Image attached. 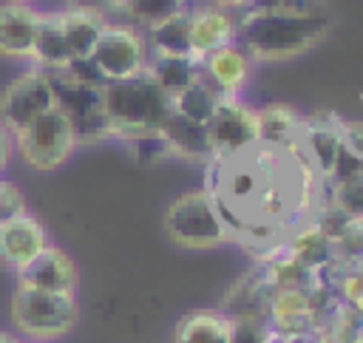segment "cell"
<instances>
[{
  "label": "cell",
  "instance_id": "cell-1",
  "mask_svg": "<svg viewBox=\"0 0 363 343\" xmlns=\"http://www.w3.org/2000/svg\"><path fill=\"white\" fill-rule=\"evenodd\" d=\"M332 31V17L320 14H278L241 9L235 14V43L264 62H284L318 48Z\"/></svg>",
  "mask_w": 363,
  "mask_h": 343
},
{
  "label": "cell",
  "instance_id": "cell-2",
  "mask_svg": "<svg viewBox=\"0 0 363 343\" xmlns=\"http://www.w3.org/2000/svg\"><path fill=\"white\" fill-rule=\"evenodd\" d=\"M102 108L111 125V136L133 142L142 136H153L164 128L173 113V99L145 71L122 82H105Z\"/></svg>",
  "mask_w": 363,
  "mask_h": 343
},
{
  "label": "cell",
  "instance_id": "cell-3",
  "mask_svg": "<svg viewBox=\"0 0 363 343\" xmlns=\"http://www.w3.org/2000/svg\"><path fill=\"white\" fill-rule=\"evenodd\" d=\"M162 230L182 249H216L233 241L221 207L207 187L179 193L162 213Z\"/></svg>",
  "mask_w": 363,
  "mask_h": 343
},
{
  "label": "cell",
  "instance_id": "cell-4",
  "mask_svg": "<svg viewBox=\"0 0 363 343\" xmlns=\"http://www.w3.org/2000/svg\"><path fill=\"white\" fill-rule=\"evenodd\" d=\"M79 320L74 292H43L17 286L11 295V323L26 340L54 343L65 337Z\"/></svg>",
  "mask_w": 363,
  "mask_h": 343
},
{
  "label": "cell",
  "instance_id": "cell-5",
  "mask_svg": "<svg viewBox=\"0 0 363 343\" xmlns=\"http://www.w3.org/2000/svg\"><path fill=\"white\" fill-rule=\"evenodd\" d=\"M45 74L54 88V105L71 122L77 145H96V142L113 139L105 108H102V85L79 79L68 68L45 71Z\"/></svg>",
  "mask_w": 363,
  "mask_h": 343
},
{
  "label": "cell",
  "instance_id": "cell-6",
  "mask_svg": "<svg viewBox=\"0 0 363 343\" xmlns=\"http://www.w3.org/2000/svg\"><path fill=\"white\" fill-rule=\"evenodd\" d=\"M14 147L28 167L48 173V170L62 167L74 156L77 136H74L71 122L62 116V111L51 108L43 116H37L28 128L14 133Z\"/></svg>",
  "mask_w": 363,
  "mask_h": 343
},
{
  "label": "cell",
  "instance_id": "cell-7",
  "mask_svg": "<svg viewBox=\"0 0 363 343\" xmlns=\"http://www.w3.org/2000/svg\"><path fill=\"white\" fill-rule=\"evenodd\" d=\"M88 60L105 82H122L145 74L150 51L139 28L122 26V23H105Z\"/></svg>",
  "mask_w": 363,
  "mask_h": 343
},
{
  "label": "cell",
  "instance_id": "cell-8",
  "mask_svg": "<svg viewBox=\"0 0 363 343\" xmlns=\"http://www.w3.org/2000/svg\"><path fill=\"white\" fill-rule=\"evenodd\" d=\"M204 128H207V139L213 147V162L235 159L258 147L255 108L247 105L241 96H224Z\"/></svg>",
  "mask_w": 363,
  "mask_h": 343
},
{
  "label": "cell",
  "instance_id": "cell-9",
  "mask_svg": "<svg viewBox=\"0 0 363 343\" xmlns=\"http://www.w3.org/2000/svg\"><path fill=\"white\" fill-rule=\"evenodd\" d=\"M51 108H57V105H54V88H51L48 74L40 68H28L3 88L0 125L14 136Z\"/></svg>",
  "mask_w": 363,
  "mask_h": 343
},
{
  "label": "cell",
  "instance_id": "cell-10",
  "mask_svg": "<svg viewBox=\"0 0 363 343\" xmlns=\"http://www.w3.org/2000/svg\"><path fill=\"white\" fill-rule=\"evenodd\" d=\"M337 125H340V119L329 111L303 116L298 145H295V147H301V153L306 156L312 170L326 181H332L343 164V145H340Z\"/></svg>",
  "mask_w": 363,
  "mask_h": 343
},
{
  "label": "cell",
  "instance_id": "cell-11",
  "mask_svg": "<svg viewBox=\"0 0 363 343\" xmlns=\"http://www.w3.org/2000/svg\"><path fill=\"white\" fill-rule=\"evenodd\" d=\"M14 275H17V286L43 289V292H74L77 295V283H79L74 258L57 244H48L37 258H31Z\"/></svg>",
  "mask_w": 363,
  "mask_h": 343
},
{
  "label": "cell",
  "instance_id": "cell-12",
  "mask_svg": "<svg viewBox=\"0 0 363 343\" xmlns=\"http://www.w3.org/2000/svg\"><path fill=\"white\" fill-rule=\"evenodd\" d=\"M235 43V11L218 9L207 0L190 6V57L201 62L207 54Z\"/></svg>",
  "mask_w": 363,
  "mask_h": 343
},
{
  "label": "cell",
  "instance_id": "cell-13",
  "mask_svg": "<svg viewBox=\"0 0 363 343\" xmlns=\"http://www.w3.org/2000/svg\"><path fill=\"white\" fill-rule=\"evenodd\" d=\"M48 244V230L28 213L0 224V264L11 272H20Z\"/></svg>",
  "mask_w": 363,
  "mask_h": 343
},
{
  "label": "cell",
  "instance_id": "cell-14",
  "mask_svg": "<svg viewBox=\"0 0 363 343\" xmlns=\"http://www.w3.org/2000/svg\"><path fill=\"white\" fill-rule=\"evenodd\" d=\"M199 65H201V77L221 96H241V91L247 88L250 74H252V57L238 43H230V45L207 54Z\"/></svg>",
  "mask_w": 363,
  "mask_h": 343
},
{
  "label": "cell",
  "instance_id": "cell-15",
  "mask_svg": "<svg viewBox=\"0 0 363 343\" xmlns=\"http://www.w3.org/2000/svg\"><path fill=\"white\" fill-rule=\"evenodd\" d=\"M40 28V11L20 3H0V54L9 60H31Z\"/></svg>",
  "mask_w": 363,
  "mask_h": 343
},
{
  "label": "cell",
  "instance_id": "cell-16",
  "mask_svg": "<svg viewBox=\"0 0 363 343\" xmlns=\"http://www.w3.org/2000/svg\"><path fill=\"white\" fill-rule=\"evenodd\" d=\"M303 116L286 105V102H267L255 108V125H258V147L267 150H289L298 145Z\"/></svg>",
  "mask_w": 363,
  "mask_h": 343
},
{
  "label": "cell",
  "instance_id": "cell-17",
  "mask_svg": "<svg viewBox=\"0 0 363 343\" xmlns=\"http://www.w3.org/2000/svg\"><path fill=\"white\" fill-rule=\"evenodd\" d=\"M173 343H233V317L221 309H193L176 320Z\"/></svg>",
  "mask_w": 363,
  "mask_h": 343
},
{
  "label": "cell",
  "instance_id": "cell-18",
  "mask_svg": "<svg viewBox=\"0 0 363 343\" xmlns=\"http://www.w3.org/2000/svg\"><path fill=\"white\" fill-rule=\"evenodd\" d=\"M60 14V26H62V34H65V43H68V51L74 60H88L102 28H105V14L91 9V6H74V9H65V11H57Z\"/></svg>",
  "mask_w": 363,
  "mask_h": 343
},
{
  "label": "cell",
  "instance_id": "cell-19",
  "mask_svg": "<svg viewBox=\"0 0 363 343\" xmlns=\"http://www.w3.org/2000/svg\"><path fill=\"white\" fill-rule=\"evenodd\" d=\"M159 133H162V139L167 142V147L176 159L213 162V147H210L204 125H196L190 119H182L179 113H170V119L164 122V128Z\"/></svg>",
  "mask_w": 363,
  "mask_h": 343
},
{
  "label": "cell",
  "instance_id": "cell-20",
  "mask_svg": "<svg viewBox=\"0 0 363 343\" xmlns=\"http://www.w3.org/2000/svg\"><path fill=\"white\" fill-rule=\"evenodd\" d=\"M71 51L60 26V14L57 11H40V28H37V40H34V51H31V62L40 71H60L71 62Z\"/></svg>",
  "mask_w": 363,
  "mask_h": 343
},
{
  "label": "cell",
  "instance_id": "cell-21",
  "mask_svg": "<svg viewBox=\"0 0 363 343\" xmlns=\"http://www.w3.org/2000/svg\"><path fill=\"white\" fill-rule=\"evenodd\" d=\"M142 37L150 57H190V6H184L164 23L142 31Z\"/></svg>",
  "mask_w": 363,
  "mask_h": 343
},
{
  "label": "cell",
  "instance_id": "cell-22",
  "mask_svg": "<svg viewBox=\"0 0 363 343\" xmlns=\"http://www.w3.org/2000/svg\"><path fill=\"white\" fill-rule=\"evenodd\" d=\"M284 249L309 269H320L326 261H332V241L320 232L315 218L298 221L292 232L284 238Z\"/></svg>",
  "mask_w": 363,
  "mask_h": 343
},
{
  "label": "cell",
  "instance_id": "cell-23",
  "mask_svg": "<svg viewBox=\"0 0 363 343\" xmlns=\"http://www.w3.org/2000/svg\"><path fill=\"white\" fill-rule=\"evenodd\" d=\"M145 71L170 99L184 94L201 77V65L190 57H150Z\"/></svg>",
  "mask_w": 363,
  "mask_h": 343
},
{
  "label": "cell",
  "instance_id": "cell-24",
  "mask_svg": "<svg viewBox=\"0 0 363 343\" xmlns=\"http://www.w3.org/2000/svg\"><path fill=\"white\" fill-rule=\"evenodd\" d=\"M221 99L224 96L204 77H199L184 94H179L173 99V113H179L182 119H190L196 125H207L210 116L216 113V108L221 105Z\"/></svg>",
  "mask_w": 363,
  "mask_h": 343
},
{
  "label": "cell",
  "instance_id": "cell-25",
  "mask_svg": "<svg viewBox=\"0 0 363 343\" xmlns=\"http://www.w3.org/2000/svg\"><path fill=\"white\" fill-rule=\"evenodd\" d=\"M326 201L335 204L349 221L363 224V164L360 162H354L352 170H340L332 179V190Z\"/></svg>",
  "mask_w": 363,
  "mask_h": 343
},
{
  "label": "cell",
  "instance_id": "cell-26",
  "mask_svg": "<svg viewBox=\"0 0 363 343\" xmlns=\"http://www.w3.org/2000/svg\"><path fill=\"white\" fill-rule=\"evenodd\" d=\"M116 6L133 23V28H139V31H147V28L159 26V23H164L167 17H173L184 9L182 0H116Z\"/></svg>",
  "mask_w": 363,
  "mask_h": 343
},
{
  "label": "cell",
  "instance_id": "cell-27",
  "mask_svg": "<svg viewBox=\"0 0 363 343\" xmlns=\"http://www.w3.org/2000/svg\"><path fill=\"white\" fill-rule=\"evenodd\" d=\"M233 317V343H275L269 326L255 315H230Z\"/></svg>",
  "mask_w": 363,
  "mask_h": 343
},
{
  "label": "cell",
  "instance_id": "cell-28",
  "mask_svg": "<svg viewBox=\"0 0 363 343\" xmlns=\"http://www.w3.org/2000/svg\"><path fill=\"white\" fill-rule=\"evenodd\" d=\"M332 258H343L357 264L363 258V224L352 221L335 241H332Z\"/></svg>",
  "mask_w": 363,
  "mask_h": 343
},
{
  "label": "cell",
  "instance_id": "cell-29",
  "mask_svg": "<svg viewBox=\"0 0 363 343\" xmlns=\"http://www.w3.org/2000/svg\"><path fill=\"white\" fill-rule=\"evenodd\" d=\"M247 9L278 11V14H320V11H326L320 0H250Z\"/></svg>",
  "mask_w": 363,
  "mask_h": 343
},
{
  "label": "cell",
  "instance_id": "cell-30",
  "mask_svg": "<svg viewBox=\"0 0 363 343\" xmlns=\"http://www.w3.org/2000/svg\"><path fill=\"white\" fill-rule=\"evenodd\" d=\"M337 130H340L343 156L363 164V119H340Z\"/></svg>",
  "mask_w": 363,
  "mask_h": 343
},
{
  "label": "cell",
  "instance_id": "cell-31",
  "mask_svg": "<svg viewBox=\"0 0 363 343\" xmlns=\"http://www.w3.org/2000/svg\"><path fill=\"white\" fill-rule=\"evenodd\" d=\"M23 213H26L23 193H20L11 181L0 179V224H3V221L17 218V215H23Z\"/></svg>",
  "mask_w": 363,
  "mask_h": 343
},
{
  "label": "cell",
  "instance_id": "cell-32",
  "mask_svg": "<svg viewBox=\"0 0 363 343\" xmlns=\"http://www.w3.org/2000/svg\"><path fill=\"white\" fill-rule=\"evenodd\" d=\"M11 147H14V136L0 125V179L9 167V159H11Z\"/></svg>",
  "mask_w": 363,
  "mask_h": 343
},
{
  "label": "cell",
  "instance_id": "cell-33",
  "mask_svg": "<svg viewBox=\"0 0 363 343\" xmlns=\"http://www.w3.org/2000/svg\"><path fill=\"white\" fill-rule=\"evenodd\" d=\"M207 3H213V6H218V9H227V11H241V9H247V3L250 0H207Z\"/></svg>",
  "mask_w": 363,
  "mask_h": 343
},
{
  "label": "cell",
  "instance_id": "cell-34",
  "mask_svg": "<svg viewBox=\"0 0 363 343\" xmlns=\"http://www.w3.org/2000/svg\"><path fill=\"white\" fill-rule=\"evenodd\" d=\"M0 343H20V337L11 334V332H6V329H0Z\"/></svg>",
  "mask_w": 363,
  "mask_h": 343
},
{
  "label": "cell",
  "instance_id": "cell-35",
  "mask_svg": "<svg viewBox=\"0 0 363 343\" xmlns=\"http://www.w3.org/2000/svg\"><path fill=\"white\" fill-rule=\"evenodd\" d=\"M6 3H20V6H31L34 0H6Z\"/></svg>",
  "mask_w": 363,
  "mask_h": 343
},
{
  "label": "cell",
  "instance_id": "cell-36",
  "mask_svg": "<svg viewBox=\"0 0 363 343\" xmlns=\"http://www.w3.org/2000/svg\"><path fill=\"white\" fill-rule=\"evenodd\" d=\"M182 3H184V6H193V3H199V0H182Z\"/></svg>",
  "mask_w": 363,
  "mask_h": 343
},
{
  "label": "cell",
  "instance_id": "cell-37",
  "mask_svg": "<svg viewBox=\"0 0 363 343\" xmlns=\"http://www.w3.org/2000/svg\"><path fill=\"white\" fill-rule=\"evenodd\" d=\"M357 264H360V266H357V269H360V272H363V258H360V261H357Z\"/></svg>",
  "mask_w": 363,
  "mask_h": 343
},
{
  "label": "cell",
  "instance_id": "cell-38",
  "mask_svg": "<svg viewBox=\"0 0 363 343\" xmlns=\"http://www.w3.org/2000/svg\"><path fill=\"white\" fill-rule=\"evenodd\" d=\"M20 343H40V340H20Z\"/></svg>",
  "mask_w": 363,
  "mask_h": 343
}]
</instances>
